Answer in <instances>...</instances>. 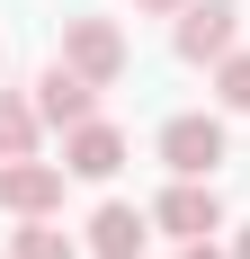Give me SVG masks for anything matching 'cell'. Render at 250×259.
Listing matches in <instances>:
<instances>
[{
	"mask_svg": "<svg viewBox=\"0 0 250 259\" xmlns=\"http://www.w3.org/2000/svg\"><path fill=\"white\" fill-rule=\"evenodd\" d=\"M224 152H232V134H224V116H205V107H188V116L161 125V161H170V179H215Z\"/></svg>",
	"mask_w": 250,
	"mask_h": 259,
	"instance_id": "7a4b0ae2",
	"label": "cell"
},
{
	"mask_svg": "<svg viewBox=\"0 0 250 259\" xmlns=\"http://www.w3.org/2000/svg\"><path fill=\"white\" fill-rule=\"evenodd\" d=\"M179 259H232V250H215V241H179Z\"/></svg>",
	"mask_w": 250,
	"mask_h": 259,
	"instance_id": "4fadbf2b",
	"label": "cell"
},
{
	"mask_svg": "<svg viewBox=\"0 0 250 259\" xmlns=\"http://www.w3.org/2000/svg\"><path fill=\"white\" fill-rule=\"evenodd\" d=\"M63 179H72V170H63V161H0V214H54L63 206Z\"/></svg>",
	"mask_w": 250,
	"mask_h": 259,
	"instance_id": "8992f818",
	"label": "cell"
},
{
	"mask_svg": "<svg viewBox=\"0 0 250 259\" xmlns=\"http://www.w3.org/2000/svg\"><path fill=\"white\" fill-rule=\"evenodd\" d=\"M0 63H9V45H0Z\"/></svg>",
	"mask_w": 250,
	"mask_h": 259,
	"instance_id": "9a60e30c",
	"label": "cell"
},
{
	"mask_svg": "<svg viewBox=\"0 0 250 259\" xmlns=\"http://www.w3.org/2000/svg\"><path fill=\"white\" fill-rule=\"evenodd\" d=\"M170 45H179V63H224L241 45V0H188L179 27H170Z\"/></svg>",
	"mask_w": 250,
	"mask_h": 259,
	"instance_id": "3957f363",
	"label": "cell"
},
{
	"mask_svg": "<svg viewBox=\"0 0 250 259\" xmlns=\"http://www.w3.org/2000/svg\"><path fill=\"white\" fill-rule=\"evenodd\" d=\"M9 259H80V250H72V233H63L54 214H27L18 241H9Z\"/></svg>",
	"mask_w": 250,
	"mask_h": 259,
	"instance_id": "30bf717a",
	"label": "cell"
},
{
	"mask_svg": "<svg viewBox=\"0 0 250 259\" xmlns=\"http://www.w3.org/2000/svg\"><path fill=\"white\" fill-rule=\"evenodd\" d=\"M152 233H170V241H215V233H224V197H215V179H170L161 206H152Z\"/></svg>",
	"mask_w": 250,
	"mask_h": 259,
	"instance_id": "277c9868",
	"label": "cell"
},
{
	"mask_svg": "<svg viewBox=\"0 0 250 259\" xmlns=\"http://www.w3.org/2000/svg\"><path fill=\"white\" fill-rule=\"evenodd\" d=\"M143 241H152V214L143 206H116V197H107V206L90 214V250L99 259H143Z\"/></svg>",
	"mask_w": 250,
	"mask_h": 259,
	"instance_id": "ba28073f",
	"label": "cell"
},
{
	"mask_svg": "<svg viewBox=\"0 0 250 259\" xmlns=\"http://www.w3.org/2000/svg\"><path fill=\"white\" fill-rule=\"evenodd\" d=\"M232 259H250V233H232Z\"/></svg>",
	"mask_w": 250,
	"mask_h": 259,
	"instance_id": "5bb4252c",
	"label": "cell"
},
{
	"mask_svg": "<svg viewBox=\"0 0 250 259\" xmlns=\"http://www.w3.org/2000/svg\"><path fill=\"white\" fill-rule=\"evenodd\" d=\"M36 134H45L36 99H18V90H0V161H36Z\"/></svg>",
	"mask_w": 250,
	"mask_h": 259,
	"instance_id": "9c48e42d",
	"label": "cell"
},
{
	"mask_svg": "<svg viewBox=\"0 0 250 259\" xmlns=\"http://www.w3.org/2000/svg\"><path fill=\"white\" fill-rule=\"evenodd\" d=\"M134 9H143V18H179L188 0H134Z\"/></svg>",
	"mask_w": 250,
	"mask_h": 259,
	"instance_id": "7c38bea8",
	"label": "cell"
},
{
	"mask_svg": "<svg viewBox=\"0 0 250 259\" xmlns=\"http://www.w3.org/2000/svg\"><path fill=\"white\" fill-rule=\"evenodd\" d=\"M63 63H72L80 80H125V63H134V45H125V27L116 18H90V9H80V18H63Z\"/></svg>",
	"mask_w": 250,
	"mask_h": 259,
	"instance_id": "6da1fadb",
	"label": "cell"
},
{
	"mask_svg": "<svg viewBox=\"0 0 250 259\" xmlns=\"http://www.w3.org/2000/svg\"><path fill=\"white\" fill-rule=\"evenodd\" d=\"M63 170H72V179H116V170H125V134L107 125V116L72 125V134H63Z\"/></svg>",
	"mask_w": 250,
	"mask_h": 259,
	"instance_id": "52a82bcc",
	"label": "cell"
},
{
	"mask_svg": "<svg viewBox=\"0 0 250 259\" xmlns=\"http://www.w3.org/2000/svg\"><path fill=\"white\" fill-rule=\"evenodd\" d=\"M36 116H45L54 134H72V125H90V116H99V80H80L72 63L54 54L45 72H36Z\"/></svg>",
	"mask_w": 250,
	"mask_h": 259,
	"instance_id": "5b68a950",
	"label": "cell"
},
{
	"mask_svg": "<svg viewBox=\"0 0 250 259\" xmlns=\"http://www.w3.org/2000/svg\"><path fill=\"white\" fill-rule=\"evenodd\" d=\"M215 99H224V116H250V45H232L215 63Z\"/></svg>",
	"mask_w": 250,
	"mask_h": 259,
	"instance_id": "8fae6325",
	"label": "cell"
}]
</instances>
